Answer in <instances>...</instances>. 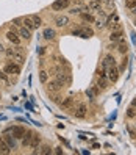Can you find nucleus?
Returning <instances> with one entry per match:
<instances>
[{
	"label": "nucleus",
	"instance_id": "1",
	"mask_svg": "<svg viewBox=\"0 0 136 155\" xmlns=\"http://www.w3.org/2000/svg\"><path fill=\"white\" fill-rule=\"evenodd\" d=\"M105 25L110 27L111 32H114V30H120L122 27H120V21H119V16L116 13H113L111 16L106 17V22H105Z\"/></svg>",
	"mask_w": 136,
	"mask_h": 155
},
{
	"label": "nucleus",
	"instance_id": "2",
	"mask_svg": "<svg viewBox=\"0 0 136 155\" xmlns=\"http://www.w3.org/2000/svg\"><path fill=\"white\" fill-rule=\"evenodd\" d=\"M6 56L8 58H13V61H16L17 64H24L25 63V58L22 55V52H17V50H13V49H6Z\"/></svg>",
	"mask_w": 136,
	"mask_h": 155
},
{
	"label": "nucleus",
	"instance_id": "3",
	"mask_svg": "<svg viewBox=\"0 0 136 155\" xmlns=\"http://www.w3.org/2000/svg\"><path fill=\"white\" fill-rule=\"evenodd\" d=\"M72 34L73 36H81V38H91L94 36V30L89 28V27H80V28L73 30Z\"/></svg>",
	"mask_w": 136,
	"mask_h": 155
},
{
	"label": "nucleus",
	"instance_id": "4",
	"mask_svg": "<svg viewBox=\"0 0 136 155\" xmlns=\"http://www.w3.org/2000/svg\"><path fill=\"white\" fill-rule=\"evenodd\" d=\"M63 86L64 85L61 82H58L55 77H53L50 82H47V92H58L60 90H63Z\"/></svg>",
	"mask_w": 136,
	"mask_h": 155
},
{
	"label": "nucleus",
	"instance_id": "5",
	"mask_svg": "<svg viewBox=\"0 0 136 155\" xmlns=\"http://www.w3.org/2000/svg\"><path fill=\"white\" fill-rule=\"evenodd\" d=\"M119 69L116 68V66H111V68H108L106 69V77H108V80H110L111 83H116L119 80Z\"/></svg>",
	"mask_w": 136,
	"mask_h": 155
},
{
	"label": "nucleus",
	"instance_id": "6",
	"mask_svg": "<svg viewBox=\"0 0 136 155\" xmlns=\"http://www.w3.org/2000/svg\"><path fill=\"white\" fill-rule=\"evenodd\" d=\"M3 71H5L6 74H14V75H19V74H21V64L10 61V63L5 64V69H3Z\"/></svg>",
	"mask_w": 136,
	"mask_h": 155
},
{
	"label": "nucleus",
	"instance_id": "7",
	"mask_svg": "<svg viewBox=\"0 0 136 155\" xmlns=\"http://www.w3.org/2000/svg\"><path fill=\"white\" fill-rule=\"evenodd\" d=\"M86 111H88V107H86V103L80 102L78 105H77V108L73 110V114H75V118H78V119H83L84 116H86Z\"/></svg>",
	"mask_w": 136,
	"mask_h": 155
},
{
	"label": "nucleus",
	"instance_id": "8",
	"mask_svg": "<svg viewBox=\"0 0 136 155\" xmlns=\"http://www.w3.org/2000/svg\"><path fill=\"white\" fill-rule=\"evenodd\" d=\"M10 132L13 133V136L16 138V139H22V136L25 135V127H22V125H14V127H10Z\"/></svg>",
	"mask_w": 136,
	"mask_h": 155
},
{
	"label": "nucleus",
	"instance_id": "9",
	"mask_svg": "<svg viewBox=\"0 0 136 155\" xmlns=\"http://www.w3.org/2000/svg\"><path fill=\"white\" fill-rule=\"evenodd\" d=\"M69 5H71V0H56V2L52 3V10L53 11H61V10L67 8Z\"/></svg>",
	"mask_w": 136,
	"mask_h": 155
},
{
	"label": "nucleus",
	"instance_id": "10",
	"mask_svg": "<svg viewBox=\"0 0 136 155\" xmlns=\"http://www.w3.org/2000/svg\"><path fill=\"white\" fill-rule=\"evenodd\" d=\"M6 39L10 42H13V44H16V45L21 44V36H19L17 32H14V30H10V32L6 33Z\"/></svg>",
	"mask_w": 136,
	"mask_h": 155
},
{
	"label": "nucleus",
	"instance_id": "11",
	"mask_svg": "<svg viewBox=\"0 0 136 155\" xmlns=\"http://www.w3.org/2000/svg\"><path fill=\"white\" fill-rule=\"evenodd\" d=\"M73 105H75L73 97H66V99H63V102H60V107L63 108V110H72Z\"/></svg>",
	"mask_w": 136,
	"mask_h": 155
},
{
	"label": "nucleus",
	"instance_id": "12",
	"mask_svg": "<svg viewBox=\"0 0 136 155\" xmlns=\"http://www.w3.org/2000/svg\"><path fill=\"white\" fill-rule=\"evenodd\" d=\"M97 13H99V16L95 17V21H94V22H95L97 28H102V27L105 25V22H106V17H108V16L103 13L102 10H100V11H97Z\"/></svg>",
	"mask_w": 136,
	"mask_h": 155
},
{
	"label": "nucleus",
	"instance_id": "13",
	"mask_svg": "<svg viewBox=\"0 0 136 155\" xmlns=\"http://www.w3.org/2000/svg\"><path fill=\"white\" fill-rule=\"evenodd\" d=\"M42 36H44L47 41H52V39H55L56 32L53 28H50V27H47V28H44V32H42Z\"/></svg>",
	"mask_w": 136,
	"mask_h": 155
},
{
	"label": "nucleus",
	"instance_id": "14",
	"mask_svg": "<svg viewBox=\"0 0 136 155\" xmlns=\"http://www.w3.org/2000/svg\"><path fill=\"white\" fill-rule=\"evenodd\" d=\"M106 74H105V71H102L99 74V80H97V85H99L100 88H102V90H105V88H108L106 85H108V82H106Z\"/></svg>",
	"mask_w": 136,
	"mask_h": 155
},
{
	"label": "nucleus",
	"instance_id": "15",
	"mask_svg": "<svg viewBox=\"0 0 136 155\" xmlns=\"http://www.w3.org/2000/svg\"><path fill=\"white\" fill-rule=\"evenodd\" d=\"M111 66H116V60L113 55H106L103 60V71H106L108 68H111Z\"/></svg>",
	"mask_w": 136,
	"mask_h": 155
},
{
	"label": "nucleus",
	"instance_id": "16",
	"mask_svg": "<svg viewBox=\"0 0 136 155\" xmlns=\"http://www.w3.org/2000/svg\"><path fill=\"white\" fill-rule=\"evenodd\" d=\"M19 36L24 38L25 41H30L32 39V32H30L27 27H21V28H19Z\"/></svg>",
	"mask_w": 136,
	"mask_h": 155
},
{
	"label": "nucleus",
	"instance_id": "17",
	"mask_svg": "<svg viewBox=\"0 0 136 155\" xmlns=\"http://www.w3.org/2000/svg\"><path fill=\"white\" fill-rule=\"evenodd\" d=\"M122 36H124L122 30H114V32H111V34H110V41L111 42H119L122 39Z\"/></svg>",
	"mask_w": 136,
	"mask_h": 155
},
{
	"label": "nucleus",
	"instance_id": "18",
	"mask_svg": "<svg viewBox=\"0 0 136 155\" xmlns=\"http://www.w3.org/2000/svg\"><path fill=\"white\" fill-rule=\"evenodd\" d=\"M22 24H24V27H27V28L32 32V30H34L36 27H34V22H33V19L32 16H25L24 19H22Z\"/></svg>",
	"mask_w": 136,
	"mask_h": 155
},
{
	"label": "nucleus",
	"instance_id": "19",
	"mask_svg": "<svg viewBox=\"0 0 136 155\" xmlns=\"http://www.w3.org/2000/svg\"><path fill=\"white\" fill-rule=\"evenodd\" d=\"M39 144H41V135L39 133H33L32 141H30V147H32V149H38Z\"/></svg>",
	"mask_w": 136,
	"mask_h": 155
},
{
	"label": "nucleus",
	"instance_id": "20",
	"mask_svg": "<svg viewBox=\"0 0 136 155\" xmlns=\"http://www.w3.org/2000/svg\"><path fill=\"white\" fill-rule=\"evenodd\" d=\"M3 139H5V143L10 146V149H16V147H17V141H16V138H14V136L5 135V136H3Z\"/></svg>",
	"mask_w": 136,
	"mask_h": 155
},
{
	"label": "nucleus",
	"instance_id": "21",
	"mask_svg": "<svg viewBox=\"0 0 136 155\" xmlns=\"http://www.w3.org/2000/svg\"><path fill=\"white\" fill-rule=\"evenodd\" d=\"M55 22H56L58 27H67L69 25V17L67 16H58L55 19Z\"/></svg>",
	"mask_w": 136,
	"mask_h": 155
},
{
	"label": "nucleus",
	"instance_id": "22",
	"mask_svg": "<svg viewBox=\"0 0 136 155\" xmlns=\"http://www.w3.org/2000/svg\"><path fill=\"white\" fill-rule=\"evenodd\" d=\"M33 154H42V155H49L52 154V147H50V144H42V147L39 150H34Z\"/></svg>",
	"mask_w": 136,
	"mask_h": 155
},
{
	"label": "nucleus",
	"instance_id": "23",
	"mask_svg": "<svg viewBox=\"0 0 136 155\" xmlns=\"http://www.w3.org/2000/svg\"><path fill=\"white\" fill-rule=\"evenodd\" d=\"M32 136H33V132H25V135L22 136V146H24V147L30 146V141H32Z\"/></svg>",
	"mask_w": 136,
	"mask_h": 155
},
{
	"label": "nucleus",
	"instance_id": "24",
	"mask_svg": "<svg viewBox=\"0 0 136 155\" xmlns=\"http://www.w3.org/2000/svg\"><path fill=\"white\" fill-rule=\"evenodd\" d=\"M11 152V149H10V146L5 143V139H0V154H5V155H8Z\"/></svg>",
	"mask_w": 136,
	"mask_h": 155
},
{
	"label": "nucleus",
	"instance_id": "25",
	"mask_svg": "<svg viewBox=\"0 0 136 155\" xmlns=\"http://www.w3.org/2000/svg\"><path fill=\"white\" fill-rule=\"evenodd\" d=\"M49 77H50V74L45 71V69L39 71V80H41V83H47L49 82Z\"/></svg>",
	"mask_w": 136,
	"mask_h": 155
},
{
	"label": "nucleus",
	"instance_id": "26",
	"mask_svg": "<svg viewBox=\"0 0 136 155\" xmlns=\"http://www.w3.org/2000/svg\"><path fill=\"white\" fill-rule=\"evenodd\" d=\"M88 10H92V11H100V3L97 0H91L88 3Z\"/></svg>",
	"mask_w": 136,
	"mask_h": 155
},
{
	"label": "nucleus",
	"instance_id": "27",
	"mask_svg": "<svg viewBox=\"0 0 136 155\" xmlns=\"http://www.w3.org/2000/svg\"><path fill=\"white\" fill-rule=\"evenodd\" d=\"M117 50H119L120 53H122V55H125V53H127L128 45H127V42L124 41V39H120V41H119V47H117Z\"/></svg>",
	"mask_w": 136,
	"mask_h": 155
},
{
	"label": "nucleus",
	"instance_id": "28",
	"mask_svg": "<svg viewBox=\"0 0 136 155\" xmlns=\"http://www.w3.org/2000/svg\"><path fill=\"white\" fill-rule=\"evenodd\" d=\"M81 14V19H83L84 22H89V24H92V22L95 21V17L92 16V14H89V13H80Z\"/></svg>",
	"mask_w": 136,
	"mask_h": 155
},
{
	"label": "nucleus",
	"instance_id": "29",
	"mask_svg": "<svg viewBox=\"0 0 136 155\" xmlns=\"http://www.w3.org/2000/svg\"><path fill=\"white\" fill-rule=\"evenodd\" d=\"M127 118L128 119H133V118H136V107H130L127 110Z\"/></svg>",
	"mask_w": 136,
	"mask_h": 155
},
{
	"label": "nucleus",
	"instance_id": "30",
	"mask_svg": "<svg viewBox=\"0 0 136 155\" xmlns=\"http://www.w3.org/2000/svg\"><path fill=\"white\" fill-rule=\"evenodd\" d=\"M125 6L130 8V10H133L136 6V0H125Z\"/></svg>",
	"mask_w": 136,
	"mask_h": 155
},
{
	"label": "nucleus",
	"instance_id": "31",
	"mask_svg": "<svg viewBox=\"0 0 136 155\" xmlns=\"http://www.w3.org/2000/svg\"><path fill=\"white\" fill-rule=\"evenodd\" d=\"M32 19H33V22H34V27H41V24H42V21H41V17L39 16H32Z\"/></svg>",
	"mask_w": 136,
	"mask_h": 155
},
{
	"label": "nucleus",
	"instance_id": "32",
	"mask_svg": "<svg viewBox=\"0 0 136 155\" xmlns=\"http://www.w3.org/2000/svg\"><path fill=\"white\" fill-rule=\"evenodd\" d=\"M127 58H124V60H122V64H120V69H119V72H124V71H125V69H127Z\"/></svg>",
	"mask_w": 136,
	"mask_h": 155
},
{
	"label": "nucleus",
	"instance_id": "33",
	"mask_svg": "<svg viewBox=\"0 0 136 155\" xmlns=\"http://www.w3.org/2000/svg\"><path fill=\"white\" fill-rule=\"evenodd\" d=\"M81 10H83V8H78V6L75 8V6H73V8H71V11H69V13H71V14H80Z\"/></svg>",
	"mask_w": 136,
	"mask_h": 155
},
{
	"label": "nucleus",
	"instance_id": "34",
	"mask_svg": "<svg viewBox=\"0 0 136 155\" xmlns=\"http://www.w3.org/2000/svg\"><path fill=\"white\" fill-rule=\"evenodd\" d=\"M0 80H3V82H8V75H6L5 71H0Z\"/></svg>",
	"mask_w": 136,
	"mask_h": 155
},
{
	"label": "nucleus",
	"instance_id": "35",
	"mask_svg": "<svg viewBox=\"0 0 136 155\" xmlns=\"http://www.w3.org/2000/svg\"><path fill=\"white\" fill-rule=\"evenodd\" d=\"M106 6H108V10H114V2L113 0H106Z\"/></svg>",
	"mask_w": 136,
	"mask_h": 155
},
{
	"label": "nucleus",
	"instance_id": "36",
	"mask_svg": "<svg viewBox=\"0 0 136 155\" xmlns=\"http://www.w3.org/2000/svg\"><path fill=\"white\" fill-rule=\"evenodd\" d=\"M128 133H130V136L133 138V139H136V132L131 129V127H128Z\"/></svg>",
	"mask_w": 136,
	"mask_h": 155
},
{
	"label": "nucleus",
	"instance_id": "37",
	"mask_svg": "<svg viewBox=\"0 0 136 155\" xmlns=\"http://www.w3.org/2000/svg\"><path fill=\"white\" fill-rule=\"evenodd\" d=\"M55 154L56 155H63V149H61V147H55Z\"/></svg>",
	"mask_w": 136,
	"mask_h": 155
},
{
	"label": "nucleus",
	"instance_id": "38",
	"mask_svg": "<svg viewBox=\"0 0 136 155\" xmlns=\"http://www.w3.org/2000/svg\"><path fill=\"white\" fill-rule=\"evenodd\" d=\"M52 100H53V102H60V96L53 94V96H52Z\"/></svg>",
	"mask_w": 136,
	"mask_h": 155
},
{
	"label": "nucleus",
	"instance_id": "39",
	"mask_svg": "<svg viewBox=\"0 0 136 155\" xmlns=\"http://www.w3.org/2000/svg\"><path fill=\"white\" fill-rule=\"evenodd\" d=\"M73 3H77V5H81V0H72Z\"/></svg>",
	"mask_w": 136,
	"mask_h": 155
},
{
	"label": "nucleus",
	"instance_id": "40",
	"mask_svg": "<svg viewBox=\"0 0 136 155\" xmlns=\"http://www.w3.org/2000/svg\"><path fill=\"white\" fill-rule=\"evenodd\" d=\"M131 107H136V99L133 100V102H131Z\"/></svg>",
	"mask_w": 136,
	"mask_h": 155
},
{
	"label": "nucleus",
	"instance_id": "41",
	"mask_svg": "<svg viewBox=\"0 0 136 155\" xmlns=\"http://www.w3.org/2000/svg\"><path fill=\"white\" fill-rule=\"evenodd\" d=\"M131 13H133V14H135V16H136V6H135V8H133V10H131Z\"/></svg>",
	"mask_w": 136,
	"mask_h": 155
},
{
	"label": "nucleus",
	"instance_id": "42",
	"mask_svg": "<svg viewBox=\"0 0 136 155\" xmlns=\"http://www.w3.org/2000/svg\"><path fill=\"white\" fill-rule=\"evenodd\" d=\"M97 2H99V3H103V2H106V0H97Z\"/></svg>",
	"mask_w": 136,
	"mask_h": 155
},
{
	"label": "nucleus",
	"instance_id": "43",
	"mask_svg": "<svg viewBox=\"0 0 136 155\" xmlns=\"http://www.w3.org/2000/svg\"><path fill=\"white\" fill-rule=\"evenodd\" d=\"M135 25H136V21H135Z\"/></svg>",
	"mask_w": 136,
	"mask_h": 155
}]
</instances>
